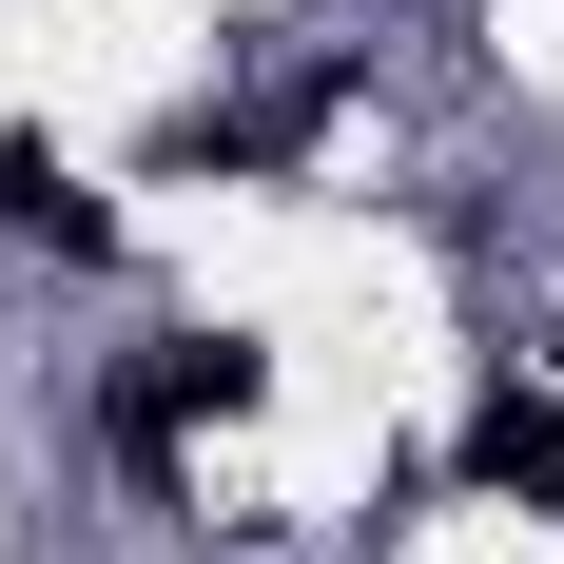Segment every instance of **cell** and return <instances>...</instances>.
I'll list each match as a JSON object with an SVG mask.
<instances>
[{
    "instance_id": "1",
    "label": "cell",
    "mask_w": 564,
    "mask_h": 564,
    "mask_svg": "<svg viewBox=\"0 0 564 564\" xmlns=\"http://www.w3.org/2000/svg\"><path fill=\"white\" fill-rule=\"evenodd\" d=\"M253 390H273V350H253V332H195L156 390H117V429H137V448H175L195 409H253Z\"/></svg>"
},
{
    "instance_id": "2",
    "label": "cell",
    "mask_w": 564,
    "mask_h": 564,
    "mask_svg": "<svg viewBox=\"0 0 564 564\" xmlns=\"http://www.w3.org/2000/svg\"><path fill=\"white\" fill-rule=\"evenodd\" d=\"M467 487L564 507V390H487V409H467Z\"/></svg>"
},
{
    "instance_id": "3",
    "label": "cell",
    "mask_w": 564,
    "mask_h": 564,
    "mask_svg": "<svg viewBox=\"0 0 564 564\" xmlns=\"http://www.w3.org/2000/svg\"><path fill=\"white\" fill-rule=\"evenodd\" d=\"M0 234H40V253H98L117 215H98V195H78V175L40 156V137H0Z\"/></svg>"
}]
</instances>
